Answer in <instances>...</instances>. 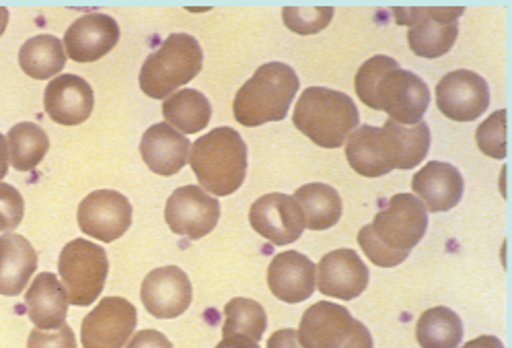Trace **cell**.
<instances>
[{
	"label": "cell",
	"mask_w": 512,
	"mask_h": 348,
	"mask_svg": "<svg viewBox=\"0 0 512 348\" xmlns=\"http://www.w3.org/2000/svg\"><path fill=\"white\" fill-rule=\"evenodd\" d=\"M412 190L426 211L445 213L461 202L465 184L459 169L451 163L430 161L414 176Z\"/></svg>",
	"instance_id": "cell-19"
},
{
	"label": "cell",
	"mask_w": 512,
	"mask_h": 348,
	"mask_svg": "<svg viewBox=\"0 0 512 348\" xmlns=\"http://www.w3.org/2000/svg\"><path fill=\"white\" fill-rule=\"evenodd\" d=\"M25 215V202L17 188L0 184V233L13 231L21 225Z\"/></svg>",
	"instance_id": "cell-35"
},
{
	"label": "cell",
	"mask_w": 512,
	"mask_h": 348,
	"mask_svg": "<svg viewBox=\"0 0 512 348\" xmlns=\"http://www.w3.org/2000/svg\"><path fill=\"white\" fill-rule=\"evenodd\" d=\"M66 64L64 44L54 36H35L19 50V66L35 81L56 77Z\"/></svg>",
	"instance_id": "cell-28"
},
{
	"label": "cell",
	"mask_w": 512,
	"mask_h": 348,
	"mask_svg": "<svg viewBox=\"0 0 512 348\" xmlns=\"http://www.w3.org/2000/svg\"><path fill=\"white\" fill-rule=\"evenodd\" d=\"M373 235L391 252L410 254L428 231V211L412 194H395L371 223Z\"/></svg>",
	"instance_id": "cell-9"
},
{
	"label": "cell",
	"mask_w": 512,
	"mask_h": 348,
	"mask_svg": "<svg viewBox=\"0 0 512 348\" xmlns=\"http://www.w3.org/2000/svg\"><path fill=\"white\" fill-rule=\"evenodd\" d=\"M268 348H305V346L301 344L297 330L284 328V330H278L270 336Z\"/></svg>",
	"instance_id": "cell-38"
},
{
	"label": "cell",
	"mask_w": 512,
	"mask_h": 348,
	"mask_svg": "<svg viewBox=\"0 0 512 348\" xmlns=\"http://www.w3.org/2000/svg\"><path fill=\"white\" fill-rule=\"evenodd\" d=\"M383 132L387 134L395 169L418 167L428 155L432 138L426 122H418L414 126H401L387 120L383 124Z\"/></svg>",
	"instance_id": "cell-26"
},
{
	"label": "cell",
	"mask_w": 512,
	"mask_h": 348,
	"mask_svg": "<svg viewBox=\"0 0 512 348\" xmlns=\"http://www.w3.org/2000/svg\"><path fill=\"white\" fill-rule=\"evenodd\" d=\"M305 348H373V336L352 313L329 301L311 305L297 330Z\"/></svg>",
	"instance_id": "cell-6"
},
{
	"label": "cell",
	"mask_w": 512,
	"mask_h": 348,
	"mask_svg": "<svg viewBox=\"0 0 512 348\" xmlns=\"http://www.w3.org/2000/svg\"><path fill=\"white\" fill-rule=\"evenodd\" d=\"M163 116L169 126H175L181 134H196L204 130L212 116V106L196 89H181L163 101Z\"/></svg>",
	"instance_id": "cell-27"
},
{
	"label": "cell",
	"mask_w": 512,
	"mask_h": 348,
	"mask_svg": "<svg viewBox=\"0 0 512 348\" xmlns=\"http://www.w3.org/2000/svg\"><path fill=\"white\" fill-rule=\"evenodd\" d=\"M299 87V77L288 64L268 62L260 66L235 95V120L247 128L282 122Z\"/></svg>",
	"instance_id": "cell-3"
},
{
	"label": "cell",
	"mask_w": 512,
	"mask_h": 348,
	"mask_svg": "<svg viewBox=\"0 0 512 348\" xmlns=\"http://www.w3.org/2000/svg\"><path fill=\"white\" fill-rule=\"evenodd\" d=\"M284 25L297 36H313L332 23V7H286L282 11Z\"/></svg>",
	"instance_id": "cell-32"
},
{
	"label": "cell",
	"mask_w": 512,
	"mask_h": 348,
	"mask_svg": "<svg viewBox=\"0 0 512 348\" xmlns=\"http://www.w3.org/2000/svg\"><path fill=\"white\" fill-rule=\"evenodd\" d=\"M144 309L159 320H173L192 303V283L177 266H163L146 274L140 289Z\"/></svg>",
	"instance_id": "cell-15"
},
{
	"label": "cell",
	"mask_w": 512,
	"mask_h": 348,
	"mask_svg": "<svg viewBox=\"0 0 512 348\" xmlns=\"http://www.w3.org/2000/svg\"><path fill=\"white\" fill-rule=\"evenodd\" d=\"M95 106L91 85L77 75H62L50 81L44 93L46 114L62 126H77L89 120Z\"/></svg>",
	"instance_id": "cell-18"
},
{
	"label": "cell",
	"mask_w": 512,
	"mask_h": 348,
	"mask_svg": "<svg viewBox=\"0 0 512 348\" xmlns=\"http://www.w3.org/2000/svg\"><path fill=\"white\" fill-rule=\"evenodd\" d=\"M35 268H38V252L23 235H0V295H21Z\"/></svg>",
	"instance_id": "cell-24"
},
{
	"label": "cell",
	"mask_w": 512,
	"mask_h": 348,
	"mask_svg": "<svg viewBox=\"0 0 512 348\" xmlns=\"http://www.w3.org/2000/svg\"><path fill=\"white\" fill-rule=\"evenodd\" d=\"M356 95L364 106L385 112L391 122L414 126L422 122L428 106V85L410 71L399 68L389 56H373L364 62L354 79Z\"/></svg>",
	"instance_id": "cell-1"
},
{
	"label": "cell",
	"mask_w": 512,
	"mask_h": 348,
	"mask_svg": "<svg viewBox=\"0 0 512 348\" xmlns=\"http://www.w3.org/2000/svg\"><path fill=\"white\" fill-rule=\"evenodd\" d=\"M7 171H9V149H7L5 136L0 134V180L7 176Z\"/></svg>",
	"instance_id": "cell-41"
},
{
	"label": "cell",
	"mask_w": 512,
	"mask_h": 348,
	"mask_svg": "<svg viewBox=\"0 0 512 348\" xmlns=\"http://www.w3.org/2000/svg\"><path fill=\"white\" fill-rule=\"evenodd\" d=\"M268 285L280 301L301 303L317 289L315 264L305 254L282 252L270 262Z\"/></svg>",
	"instance_id": "cell-20"
},
{
	"label": "cell",
	"mask_w": 512,
	"mask_h": 348,
	"mask_svg": "<svg viewBox=\"0 0 512 348\" xmlns=\"http://www.w3.org/2000/svg\"><path fill=\"white\" fill-rule=\"evenodd\" d=\"M27 348H77V340L72 328L64 324L54 332L33 330L27 338Z\"/></svg>",
	"instance_id": "cell-36"
},
{
	"label": "cell",
	"mask_w": 512,
	"mask_h": 348,
	"mask_svg": "<svg viewBox=\"0 0 512 348\" xmlns=\"http://www.w3.org/2000/svg\"><path fill=\"white\" fill-rule=\"evenodd\" d=\"M346 159L364 178H381L393 171V159L383 128L358 126L346 141Z\"/></svg>",
	"instance_id": "cell-22"
},
{
	"label": "cell",
	"mask_w": 512,
	"mask_h": 348,
	"mask_svg": "<svg viewBox=\"0 0 512 348\" xmlns=\"http://www.w3.org/2000/svg\"><path fill=\"white\" fill-rule=\"evenodd\" d=\"M249 223L253 231L274 246L295 243L305 229V221L297 200L288 194H266L249 208Z\"/></svg>",
	"instance_id": "cell-14"
},
{
	"label": "cell",
	"mask_w": 512,
	"mask_h": 348,
	"mask_svg": "<svg viewBox=\"0 0 512 348\" xmlns=\"http://www.w3.org/2000/svg\"><path fill=\"white\" fill-rule=\"evenodd\" d=\"M416 338L422 348H459L463 340V324L449 307L426 309L416 326Z\"/></svg>",
	"instance_id": "cell-29"
},
{
	"label": "cell",
	"mask_w": 512,
	"mask_h": 348,
	"mask_svg": "<svg viewBox=\"0 0 512 348\" xmlns=\"http://www.w3.org/2000/svg\"><path fill=\"white\" fill-rule=\"evenodd\" d=\"M436 106L453 122L478 120L490 106L488 83L478 73L453 71L436 85Z\"/></svg>",
	"instance_id": "cell-12"
},
{
	"label": "cell",
	"mask_w": 512,
	"mask_h": 348,
	"mask_svg": "<svg viewBox=\"0 0 512 348\" xmlns=\"http://www.w3.org/2000/svg\"><path fill=\"white\" fill-rule=\"evenodd\" d=\"M317 289L332 299L352 301L369 287V268L354 250H334L321 258L315 268Z\"/></svg>",
	"instance_id": "cell-16"
},
{
	"label": "cell",
	"mask_w": 512,
	"mask_h": 348,
	"mask_svg": "<svg viewBox=\"0 0 512 348\" xmlns=\"http://www.w3.org/2000/svg\"><path fill=\"white\" fill-rule=\"evenodd\" d=\"M9 25V9L7 7H0V36H3L5 29Z\"/></svg>",
	"instance_id": "cell-42"
},
{
	"label": "cell",
	"mask_w": 512,
	"mask_h": 348,
	"mask_svg": "<svg viewBox=\"0 0 512 348\" xmlns=\"http://www.w3.org/2000/svg\"><path fill=\"white\" fill-rule=\"evenodd\" d=\"M124 348H173V344L159 330H142L136 332Z\"/></svg>",
	"instance_id": "cell-37"
},
{
	"label": "cell",
	"mask_w": 512,
	"mask_h": 348,
	"mask_svg": "<svg viewBox=\"0 0 512 348\" xmlns=\"http://www.w3.org/2000/svg\"><path fill=\"white\" fill-rule=\"evenodd\" d=\"M218 217H221V204L198 186L175 190L165 206V221L169 229L175 235L188 239H202L212 233Z\"/></svg>",
	"instance_id": "cell-11"
},
{
	"label": "cell",
	"mask_w": 512,
	"mask_h": 348,
	"mask_svg": "<svg viewBox=\"0 0 512 348\" xmlns=\"http://www.w3.org/2000/svg\"><path fill=\"white\" fill-rule=\"evenodd\" d=\"M188 136L173 130L167 122L155 124L142 134L140 155L157 176H175L190 157Z\"/></svg>",
	"instance_id": "cell-21"
},
{
	"label": "cell",
	"mask_w": 512,
	"mask_h": 348,
	"mask_svg": "<svg viewBox=\"0 0 512 348\" xmlns=\"http://www.w3.org/2000/svg\"><path fill=\"white\" fill-rule=\"evenodd\" d=\"M7 149L11 165L17 171H31L38 167L50 151V138L42 126L21 122L9 130Z\"/></svg>",
	"instance_id": "cell-30"
},
{
	"label": "cell",
	"mask_w": 512,
	"mask_h": 348,
	"mask_svg": "<svg viewBox=\"0 0 512 348\" xmlns=\"http://www.w3.org/2000/svg\"><path fill=\"white\" fill-rule=\"evenodd\" d=\"M297 200L305 227L311 231H323L338 225L342 217V198L327 184H307L292 196Z\"/></svg>",
	"instance_id": "cell-25"
},
{
	"label": "cell",
	"mask_w": 512,
	"mask_h": 348,
	"mask_svg": "<svg viewBox=\"0 0 512 348\" xmlns=\"http://www.w3.org/2000/svg\"><path fill=\"white\" fill-rule=\"evenodd\" d=\"M190 167L204 192L229 196L237 192L247 176V145L229 126L214 128L190 147Z\"/></svg>",
	"instance_id": "cell-2"
},
{
	"label": "cell",
	"mask_w": 512,
	"mask_h": 348,
	"mask_svg": "<svg viewBox=\"0 0 512 348\" xmlns=\"http://www.w3.org/2000/svg\"><path fill=\"white\" fill-rule=\"evenodd\" d=\"M475 143H478V149L484 155L492 159L506 157V110L494 112L478 126V130H475Z\"/></svg>",
	"instance_id": "cell-33"
},
{
	"label": "cell",
	"mask_w": 512,
	"mask_h": 348,
	"mask_svg": "<svg viewBox=\"0 0 512 348\" xmlns=\"http://www.w3.org/2000/svg\"><path fill=\"white\" fill-rule=\"evenodd\" d=\"M120 42V25L103 13H89L66 29L64 52L75 62H97Z\"/></svg>",
	"instance_id": "cell-17"
},
{
	"label": "cell",
	"mask_w": 512,
	"mask_h": 348,
	"mask_svg": "<svg viewBox=\"0 0 512 348\" xmlns=\"http://www.w3.org/2000/svg\"><path fill=\"white\" fill-rule=\"evenodd\" d=\"M216 348H260L258 342H251L245 338H223L216 344Z\"/></svg>",
	"instance_id": "cell-40"
},
{
	"label": "cell",
	"mask_w": 512,
	"mask_h": 348,
	"mask_svg": "<svg viewBox=\"0 0 512 348\" xmlns=\"http://www.w3.org/2000/svg\"><path fill=\"white\" fill-rule=\"evenodd\" d=\"M204 52L194 36L171 33L163 46L144 60L140 68V89L153 99H167L181 85H188L202 71Z\"/></svg>",
	"instance_id": "cell-5"
},
{
	"label": "cell",
	"mask_w": 512,
	"mask_h": 348,
	"mask_svg": "<svg viewBox=\"0 0 512 348\" xmlns=\"http://www.w3.org/2000/svg\"><path fill=\"white\" fill-rule=\"evenodd\" d=\"M463 7H412L393 9L397 25L410 27L408 46L420 58H441L457 42Z\"/></svg>",
	"instance_id": "cell-8"
},
{
	"label": "cell",
	"mask_w": 512,
	"mask_h": 348,
	"mask_svg": "<svg viewBox=\"0 0 512 348\" xmlns=\"http://www.w3.org/2000/svg\"><path fill=\"white\" fill-rule=\"evenodd\" d=\"M358 243L362 252L367 254V258L381 266V268H395L399 266L401 262H406L410 254H399V252H391L387 250L385 246H381V243L377 241V237L373 235V229L371 225H364L360 231H358Z\"/></svg>",
	"instance_id": "cell-34"
},
{
	"label": "cell",
	"mask_w": 512,
	"mask_h": 348,
	"mask_svg": "<svg viewBox=\"0 0 512 348\" xmlns=\"http://www.w3.org/2000/svg\"><path fill=\"white\" fill-rule=\"evenodd\" d=\"M358 118V108L346 93L327 87H309L297 101L292 122L315 145L338 149L358 128Z\"/></svg>",
	"instance_id": "cell-4"
},
{
	"label": "cell",
	"mask_w": 512,
	"mask_h": 348,
	"mask_svg": "<svg viewBox=\"0 0 512 348\" xmlns=\"http://www.w3.org/2000/svg\"><path fill=\"white\" fill-rule=\"evenodd\" d=\"M461 348H504V344L496 336H480V338H475V340H469Z\"/></svg>",
	"instance_id": "cell-39"
},
{
	"label": "cell",
	"mask_w": 512,
	"mask_h": 348,
	"mask_svg": "<svg viewBox=\"0 0 512 348\" xmlns=\"http://www.w3.org/2000/svg\"><path fill=\"white\" fill-rule=\"evenodd\" d=\"M79 227L103 243L120 239L132 225V204L116 190L91 192L79 206Z\"/></svg>",
	"instance_id": "cell-13"
},
{
	"label": "cell",
	"mask_w": 512,
	"mask_h": 348,
	"mask_svg": "<svg viewBox=\"0 0 512 348\" xmlns=\"http://www.w3.org/2000/svg\"><path fill=\"white\" fill-rule=\"evenodd\" d=\"M136 324L138 313L128 299H101L81 324L83 348H124Z\"/></svg>",
	"instance_id": "cell-10"
},
{
	"label": "cell",
	"mask_w": 512,
	"mask_h": 348,
	"mask_svg": "<svg viewBox=\"0 0 512 348\" xmlns=\"http://www.w3.org/2000/svg\"><path fill=\"white\" fill-rule=\"evenodd\" d=\"M266 328L268 316L258 301L237 297L225 305L223 338H245L251 342H260Z\"/></svg>",
	"instance_id": "cell-31"
},
{
	"label": "cell",
	"mask_w": 512,
	"mask_h": 348,
	"mask_svg": "<svg viewBox=\"0 0 512 348\" xmlns=\"http://www.w3.org/2000/svg\"><path fill=\"white\" fill-rule=\"evenodd\" d=\"M107 254L97 243L87 239H72L60 252L58 272L68 303L87 307L103 293L107 278Z\"/></svg>",
	"instance_id": "cell-7"
},
{
	"label": "cell",
	"mask_w": 512,
	"mask_h": 348,
	"mask_svg": "<svg viewBox=\"0 0 512 348\" xmlns=\"http://www.w3.org/2000/svg\"><path fill=\"white\" fill-rule=\"evenodd\" d=\"M68 305V297L56 274L42 272L33 278L25 295V309L29 320L40 330H54L64 326Z\"/></svg>",
	"instance_id": "cell-23"
}]
</instances>
